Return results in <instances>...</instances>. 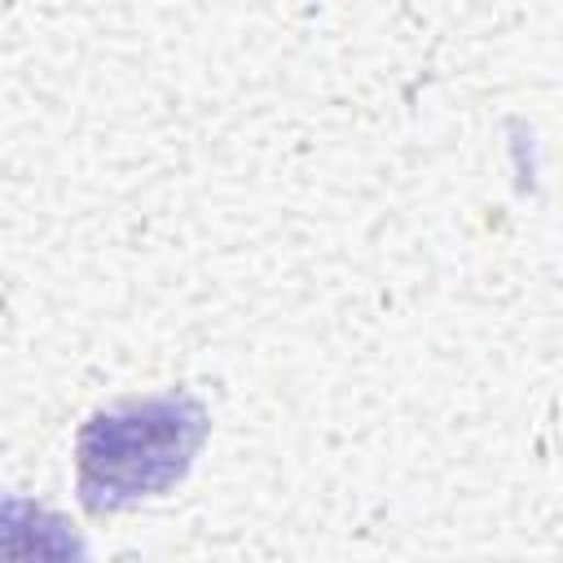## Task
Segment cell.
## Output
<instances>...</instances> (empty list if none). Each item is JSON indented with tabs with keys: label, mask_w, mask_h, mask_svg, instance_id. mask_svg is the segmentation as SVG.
<instances>
[{
	"label": "cell",
	"mask_w": 563,
	"mask_h": 563,
	"mask_svg": "<svg viewBox=\"0 0 563 563\" xmlns=\"http://www.w3.org/2000/svg\"><path fill=\"white\" fill-rule=\"evenodd\" d=\"M0 563H88V545L66 515L0 493Z\"/></svg>",
	"instance_id": "7a4b0ae2"
},
{
	"label": "cell",
	"mask_w": 563,
	"mask_h": 563,
	"mask_svg": "<svg viewBox=\"0 0 563 563\" xmlns=\"http://www.w3.org/2000/svg\"><path fill=\"white\" fill-rule=\"evenodd\" d=\"M207 405L194 391L128 396L97 409L75 435V488L88 515H110L172 493L202 440Z\"/></svg>",
	"instance_id": "6da1fadb"
}]
</instances>
